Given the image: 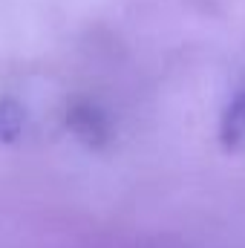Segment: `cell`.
Segmentation results:
<instances>
[{"label":"cell","instance_id":"obj_1","mask_svg":"<svg viewBox=\"0 0 245 248\" xmlns=\"http://www.w3.org/2000/svg\"><path fill=\"white\" fill-rule=\"evenodd\" d=\"M63 127L90 150H101L110 141V122L92 101H72L63 113Z\"/></svg>","mask_w":245,"mask_h":248},{"label":"cell","instance_id":"obj_2","mask_svg":"<svg viewBox=\"0 0 245 248\" xmlns=\"http://www.w3.org/2000/svg\"><path fill=\"white\" fill-rule=\"evenodd\" d=\"M219 141L225 150H245V90L225 107L219 119Z\"/></svg>","mask_w":245,"mask_h":248},{"label":"cell","instance_id":"obj_3","mask_svg":"<svg viewBox=\"0 0 245 248\" xmlns=\"http://www.w3.org/2000/svg\"><path fill=\"white\" fill-rule=\"evenodd\" d=\"M26 124V110L17 98L3 95L0 98V141H17Z\"/></svg>","mask_w":245,"mask_h":248}]
</instances>
